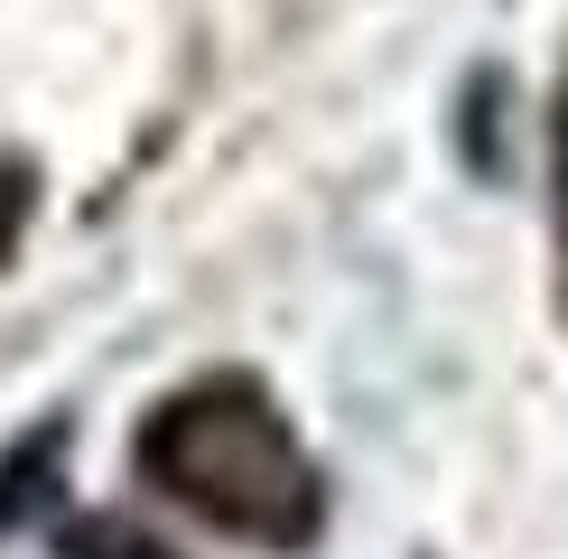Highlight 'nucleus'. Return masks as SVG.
<instances>
[{
  "instance_id": "obj_2",
  "label": "nucleus",
  "mask_w": 568,
  "mask_h": 559,
  "mask_svg": "<svg viewBox=\"0 0 568 559\" xmlns=\"http://www.w3.org/2000/svg\"><path fill=\"white\" fill-rule=\"evenodd\" d=\"M57 485H65V419H38V429L0 457V541H10L29 512L57 504Z\"/></svg>"
},
{
  "instance_id": "obj_1",
  "label": "nucleus",
  "mask_w": 568,
  "mask_h": 559,
  "mask_svg": "<svg viewBox=\"0 0 568 559\" xmlns=\"http://www.w3.org/2000/svg\"><path fill=\"white\" fill-rule=\"evenodd\" d=\"M140 485H159L178 512L215 522L224 541L252 550H307L326 522L317 457L298 448L290 410L271 402L252 373H205V383L169 392L140 419Z\"/></svg>"
},
{
  "instance_id": "obj_3",
  "label": "nucleus",
  "mask_w": 568,
  "mask_h": 559,
  "mask_svg": "<svg viewBox=\"0 0 568 559\" xmlns=\"http://www.w3.org/2000/svg\"><path fill=\"white\" fill-rule=\"evenodd\" d=\"M57 559H178V550L140 531L131 512H75V522H57Z\"/></svg>"
}]
</instances>
